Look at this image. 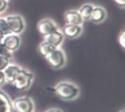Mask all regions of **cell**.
Segmentation results:
<instances>
[{"mask_svg":"<svg viewBox=\"0 0 125 112\" xmlns=\"http://www.w3.org/2000/svg\"><path fill=\"white\" fill-rule=\"evenodd\" d=\"M10 64V58L0 56V71H4V69Z\"/></svg>","mask_w":125,"mask_h":112,"instance_id":"ac0fdd59","label":"cell"},{"mask_svg":"<svg viewBox=\"0 0 125 112\" xmlns=\"http://www.w3.org/2000/svg\"><path fill=\"white\" fill-rule=\"evenodd\" d=\"M56 48L54 47V46H52V44H50L49 42H47V41L43 40L38 45V47H37V50H38V52L41 54L42 56H44L45 58L49 55V54H51L52 51H54Z\"/></svg>","mask_w":125,"mask_h":112,"instance_id":"9a60e30c","label":"cell"},{"mask_svg":"<svg viewBox=\"0 0 125 112\" xmlns=\"http://www.w3.org/2000/svg\"><path fill=\"white\" fill-rule=\"evenodd\" d=\"M63 35L65 38H69V39H75L77 37H79L82 32H83V27L82 26H78V25H68L65 24V26L63 27L61 30Z\"/></svg>","mask_w":125,"mask_h":112,"instance_id":"ba28073f","label":"cell"},{"mask_svg":"<svg viewBox=\"0 0 125 112\" xmlns=\"http://www.w3.org/2000/svg\"><path fill=\"white\" fill-rule=\"evenodd\" d=\"M12 109L15 112H34L35 105L31 97L23 95L11 100Z\"/></svg>","mask_w":125,"mask_h":112,"instance_id":"3957f363","label":"cell"},{"mask_svg":"<svg viewBox=\"0 0 125 112\" xmlns=\"http://www.w3.org/2000/svg\"><path fill=\"white\" fill-rule=\"evenodd\" d=\"M2 43L5 45V47L9 50V51L13 53L14 51H16L21 46V37L18 34H14V33H10L8 35H5V37L3 38Z\"/></svg>","mask_w":125,"mask_h":112,"instance_id":"52a82bcc","label":"cell"},{"mask_svg":"<svg viewBox=\"0 0 125 112\" xmlns=\"http://www.w3.org/2000/svg\"><path fill=\"white\" fill-rule=\"evenodd\" d=\"M45 112H63L60 108H57V107H51L49 109H47Z\"/></svg>","mask_w":125,"mask_h":112,"instance_id":"603a6c76","label":"cell"},{"mask_svg":"<svg viewBox=\"0 0 125 112\" xmlns=\"http://www.w3.org/2000/svg\"><path fill=\"white\" fill-rule=\"evenodd\" d=\"M115 3H116V5L117 6H119L120 8H124L125 7V0H114Z\"/></svg>","mask_w":125,"mask_h":112,"instance_id":"7402d4cb","label":"cell"},{"mask_svg":"<svg viewBox=\"0 0 125 112\" xmlns=\"http://www.w3.org/2000/svg\"><path fill=\"white\" fill-rule=\"evenodd\" d=\"M64 21H65V24H68V25L82 26L84 23V19L81 17L77 10H66L64 13Z\"/></svg>","mask_w":125,"mask_h":112,"instance_id":"9c48e42d","label":"cell"},{"mask_svg":"<svg viewBox=\"0 0 125 112\" xmlns=\"http://www.w3.org/2000/svg\"><path fill=\"white\" fill-rule=\"evenodd\" d=\"M33 81H34L33 73L25 68H21L20 71L18 72L12 86L19 91H26L31 86Z\"/></svg>","mask_w":125,"mask_h":112,"instance_id":"7a4b0ae2","label":"cell"},{"mask_svg":"<svg viewBox=\"0 0 125 112\" xmlns=\"http://www.w3.org/2000/svg\"><path fill=\"white\" fill-rule=\"evenodd\" d=\"M64 39H65V37H64L60 29L56 30L55 31L52 32L51 34L44 37V40L49 42L50 44H52V46H54L55 48H61L63 42H64Z\"/></svg>","mask_w":125,"mask_h":112,"instance_id":"7c38bea8","label":"cell"},{"mask_svg":"<svg viewBox=\"0 0 125 112\" xmlns=\"http://www.w3.org/2000/svg\"><path fill=\"white\" fill-rule=\"evenodd\" d=\"M118 112H125V111H124V109H120V110H119Z\"/></svg>","mask_w":125,"mask_h":112,"instance_id":"d4e9b609","label":"cell"},{"mask_svg":"<svg viewBox=\"0 0 125 112\" xmlns=\"http://www.w3.org/2000/svg\"><path fill=\"white\" fill-rule=\"evenodd\" d=\"M11 100L7 93L0 90V112H12Z\"/></svg>","mask_w":125,"mask_h":112,"instance_id":"4fadbf2b","label":"cell"},{"mask_svg":"<svg viewBox=\"0 0 125 112\" xmlns=\"http://www.w3.org/2000/svg\"><path fill=\"white\" fill-rule=\"evenodd\" d=\"M94 4L93 3H84L83 5H81L78 9V12L79 14L81 15V17L85 20H90V17H91V14H92V11L94 9Z\"/></svg>","mask_w":125,"mask_h":112,"instance_id":"5bb4252c","label":"cell"},{"mask_svg":"<svg viewBox=\"0 0 125 112\" xmlns=\"http://www.w3.org/2000/svg\"><path fill=\"white\" fill-rule=\"evenodd\" d=\"M45 59L47 60L50 67L54 69H60L64 68L66 65V62H67L66 54L61 48H56Z\"/></svg>","mask_w":125,"mask_h":112,"instance_id":"5b68a950","label":"cell"},{"mask_svg":"<svg viewBox=\"0 0 125 112\" xmlns=\"http://www.w3.org/2000/svg\"><path fill=\"white\" fill-rule=\"evenodd\" d=\"M54 93L58 98L63 101H73L75 100L79 94L80 88L79 86L71 81H60L53 86Z\"/></svg>","mask_w":125,"mask_h":112,"instance_id":"6da1fadb","label":"cell"},{"mask_svg":"<svg viewBox=\"0 0 125 112\" xmlns=\"http://www.w3.org/2000/svg\"><path fill=\"white\" fill-rule=\"evenodd\" d=\"M21 68L22 67L18 66L17 64H14V63H11L10 62V65L3 71L4 76H5L6 83L12 85L14 80H15V78H16V76H17V74H18V72L20 71Z\"/></svg>","mask_w":125,"mask_h":112,"instance_id":"30bf717a","label":"cell"},{"mask_svg":"<svg viewBox=\"0 0 125 112\" xmlns=\"http://www.w3.org/2000/svg\"><path fill=\"white\" fill-rule=\"evenodd\" d=\"M5 84H6V80H5L4 73H3V71H0V86H2Z\"/></svg>","mask_w":125,"mask_h":112,"instance_id":"44dd1931","label":"cell"},{"mask_svg":"<svg viewBox=\"0 0 125 112\" xmlns=\"http://www.w3.org/2000/svg\"><path fill=\"white\" fill-rule=\"evenodd\" d=\"M117 39H118V43H119V45H120V47L122 48V49H124L125 48V31H120V33L118 34V36H117Z\"/></svg>","mask_w":125,"mask_h":112,"instance_id":"ffe728a7","label":"cell"},{"mask_svg":"<svg viewBox=\"0 0 125 112\" xmlns=\"http://www.w3.org/2000/svg\"><path fill=\"white\" fill-rule=\"evenodd\" d=\"M11 55H12V53H11V52L5 47V45L1 42V43H0V56L11 58Z\"/></svg>","mask_w":125,"mask_h":112,"instance_id":"e0dca14e","label":"cell"},{"mask_svg":"<svg viewBox=\"0 0 125 112\" xmlns=\"http://www.w3.org/2000/svg\"><path fill=\"white\" fill-rule=\"evenodd\" d=\"M58 29L57 24L51 18H43L37 23V31L43 36V38Z\"/></svg>","mask_w":125,"mask_h":112,"instance_id":"8992f818","label":"cell"},{"mask_svg":"<svg viewBox=\"0 0 125 112\" xmlns=\"http://www.w3.org/2000/svg\"><path fill=\"white\" fill-rule=\"evenodd\" d=\"M9 8V0H0V14L4 13Z\"/></svg>","mask_w":125,"mask_h":112,"instance_id":"d6986e66","label":"cell"},{"mask_svg":"<svg viewBox=\"0 0 125 112\" xmlns=\"http://www.w3.org/2000/svg\"><path fill=\"white\" fill-rule=\"evenodd\" d=\"M107 18V10L104 7L99 6V5H94L90 21H92L94 24H100L104 22Z\"/></svg>","mask_w":125,"mask_h":112,"instance_id":"8fae6325","label":"cell"},{"mask_svg":"<svg viewBox=\"0 0 125 112\" xmlns=\"http://www.w3.org/2000/svg\"><path fill=\"white\" fill-rule=\"evenodd\" d=\"M5 18L8 22L10 33L20 35L21 33H23L25 31L26 22L22 15L17 14V13H12V14H9V15L5 16Z\"/></svg>","mask_w":125,"mask_h":112,"instance_id":"277c9868","label":"cell"},{"mask_svg":"<svg viewBox=\"0 0 125 112\" xmlns=\"http://www.w3.org/2000/svg\"><path fill=\"white\" fill-rule=\"evenodd\" d=\"M0 31L4 35H8L10 33V28H9L8 22L6 20L5 16H0Z\"/></svg>","mask_w":125,"mask_h":112,"instance_id":"2e32d148","label":"cell"},{"mask_svg":"<svg viewBox=\"0 0 125 112\" xmlns=\"http://www.w3.org/2000/svg\"><path fill=\"white\" fill-rule=\"evenodd\" d=\"M4 37H5V35L0 31V43L2 42V40H3V38H4Z\"/></svg>","mask_w":125,"mask_h":112,"instance_id":"cb8c5ba5","label":"cell"}]
</instances>
